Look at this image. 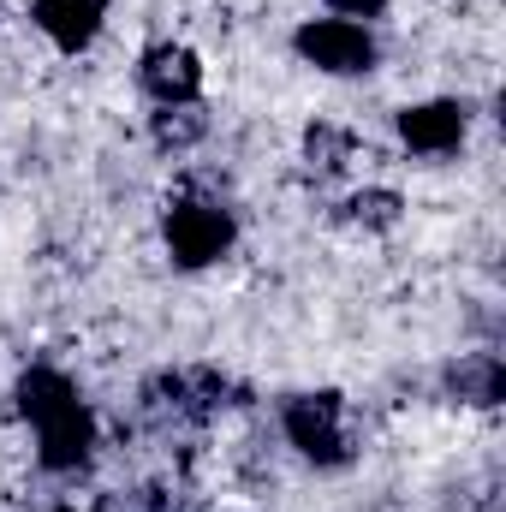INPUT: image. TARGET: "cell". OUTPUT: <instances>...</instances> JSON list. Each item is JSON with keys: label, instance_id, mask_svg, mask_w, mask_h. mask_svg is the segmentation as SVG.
<instances>
[{"label": "cell", "instance_id": "obj_1", "mask_svg": "<svg viewBox=\"0 0 506 512\" xmlns=\"http://www.w3.org/2000/svg\"><path fill=\"white\" fill-rule=\"evenodd\" d=\"M280 429L292 441L298 459H310L316 471H340L358 459L352 429H346V399L340 393H292L280 405Z\"/></svg>", "mask_w": 506, "mask_h": 512}, {"label": "cell", "instance_id": "obj_2", "mask_svg": "<svg viewBox=\"0 0 506 512\" xmlns=\"http://www.w3.org/2000/svg\"><path fill=\"white\" fill-rule=\"evenodd\" d=\"M161 239H167V256L179 268H209V262H221L233 251L239 221L215 197H173L167 215H161Z\"/></svg>", "mask_w": 506, "mask_h": 512}, {"label": "cell", "instance_id": "obj_3", "mask_svg": "<svg viewBox=\"0 0 506 512\" xmlns=\"http://www.w3.org/2000/svg\"><path fill=\"white\" fill-rule=\"evenodd\" d=\"M292 48H298L304 66H316L328 78H364V72H376L381 54L370 24H352V18H304Z\"/></svg>", "mask_w": 506, "mask_h": 512}, {"label": "cell", "instance_id": "obj_4", "mask_svg": "<svg viewBox=\"0 0 506 512\" xmlns=\"http://www.w3.org/2000/svg\"><path fill=\"white\" fill-rule=\"evenodd\" d=\"M137 84L155 108L167 102H203V60L179 42H149L137 60Z\"/></svg>", "mask_w": 506, "mask_h": 512}, {"label": "cell", "instance_id": "obj_5", "mask_svg": "<svg viewBox=\"0 0 506 512\" xmlns=\"http://www.w3.org/2000/svg\"><path fill=\"white\" fill-rule=\"evenodd\" d=\"M90 459H96V411H90L84 399L66 405L60 417L36 423V465H42V471L66 477V471H84Z\"/></svg>", "mask_w": 506, "mask_h": 512}, {"label": "cell", "instance_id": "obj_6", "mask_svg": "<svg viewBox=\"0 0 506 512\" xmlns=\"http://www.w3.org/2000/svg\"><path fill=\"white\" fill-rule=\"evenodd\" d=\"M399 143L411 149V155H453L459 143H465V131H471V114H465V102H417V108H399Z\"/></svg>", "mask_w": 506, "mask_h": 512}, {"label": "cell", "instance_id": "obj_7", "mask_svg": "<svg viewBox=\"0 0 506 512\" xmlns=\"http://www.w3.org/2000/svg\"><path fill=\"white\" fill-rule=\"evenodd\" d=\"M108 6H114V0H30V24H36L60 54H84V48L102 36Z\"/></svg>", "mask_w": 506, "mask_h": 512}, {"label": "cell", "instance_id": "obj_8", "mask_svg": "<svg viewBox=\"0 0 506 512\" xmlns=\"http://www.w3.org/2000/svg\"><path fill=\"white\" fill-rule=\"evenodd\" d=\"M12 399H18V417L36 429V423H48V417H60L66 405H78V382L66 376V370H54V364H30L18 387H12Z\"/></svg>", "mask_w": 506, "mask_h": 512}, {"label": "cell", "instance_id": "obj_9", "mask_svg": "<svg viewBox=\"0 0 506 512\" xmlns=\"http://www.w3.org/2000/svg\"><path fill=\"white\" fill-rule=\"evenodd\" d=\"M203 137H209V108H203V102H167V108L149 114V143H155L161 155H185V149H197Z\"/></svg>", "mask_w": 506, "mask_h": 512}, {"label": "cell", "instance_id": "obj_10", "mask_svg": "<svg viewBox=\"0 0 506 512\" xmlns=\"http://www.w3.org/2000/svg\"><path fill=\"white\" fill-rule=\"evenodd\" d=\"M447 387L465 399V405H501L506 393V370L495 352H471V358H459L453 370H447Z\"/></svg>", "mask_w": 506, "mask_h": 512}, {"label": "cell", "instance_id": "obj_11", "mask_svg": "<svg viewBox=\"0 0 506 512\" xmlns=\"http://www.w3.org/2000/svg\"><path fill=\"white\" fill-rule=\"evenodd\" d=\"M399 215H405V203H399V191H387V185H364V191H352V197L340 203V221H346V227H364V233L399 227Z\"/></svg>", "mask_w": 506, "mask_h": 512}, {"label": "cell", "instance_id": "obj_12", "mask_svg": "<svg viewBox=\"0 0 506 512\" xmlns=\"http://www.w3.org/2000/svg\"><path fill=\"white\" fill-rule=\"evenodd\" d=\"M304 161H310L316 173H340V167L352 161V131L328 126V120H310V131H304Z\"/></svg>", "mask_w": 506, "mask_h": 512}, {"label": "cell", "instance_id": "obj_13", "mask_svg": "<svg viewBox=\"0 0 506 512\" xmlns=\"http://www.w3.org/2000/svg\"><path fill=\"white\" fill-rule=\"evenodd\" d=\"M328 12L334 18H352V24H370V18L387 12V0H328Z\"/></svg>", "mask_w": 506, "mask_h": 512}, {"label": "cell", "instance_id": "obj_14", "mask_svg": "<svg viewBox=\"0 0 506 512\" xmlns=\"http://www.w3.org/2000/svg\"><path fill=\"white\" fill-rule=\"evenodd\" d=\"M54 512H78V507H54Z\"/></svg>", "mask_w": 506, "mask_h": 512}]
</instances>
